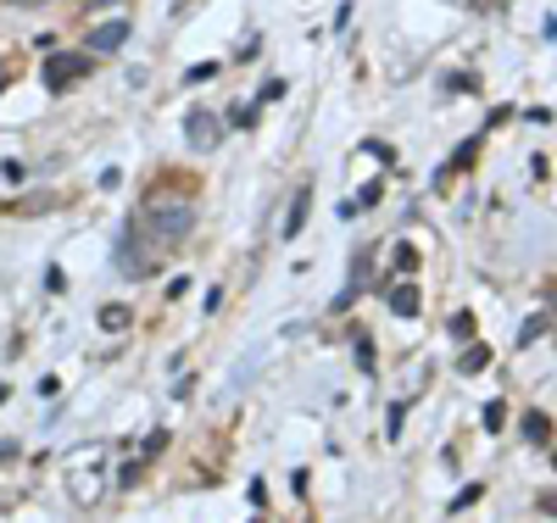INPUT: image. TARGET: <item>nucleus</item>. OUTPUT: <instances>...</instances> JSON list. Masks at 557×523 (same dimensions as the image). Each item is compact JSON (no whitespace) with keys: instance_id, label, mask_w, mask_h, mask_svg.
I'll list each match as a JSON object with an SVG mask.
<instances>
[{"instance_id":"obj_10","label":"nucleus","mask_w":557,"mask_h":523,"mask_svg":"<svg viewBox=\"0 0 557 523\" xmlns=\"http://www.w3.org/2000/svg\"><path fill=\"white\" fill-rule=\"evenodd\" d=\"M524 435L541 446V440H546V418H530V423H524Z\"/></svg>"},{"instance_id":"obj_9","label":"nucleus","mask_w":557,"mask_h":523,"mask_svg":"<svg viewBox=\"0 0 557 523\" xmlns=\"http://www.w3.org/2000/svg\"><path fill=\"white\" fill-rule=\"evenodd\" d=\"M480 501V485H469V490H457V501H451V512H462V507H474Z\"/></svg>"},{"instance_id":"obj_13","label":"nucleus","mask_w":557,"mask_h":523,"mask_svg":"<svg viewBox=\"0 0 557 523\" xmlns=\"http://www.w3.org/2000/svg\"><path fill=\"white\" fill-rule=\"evenodd\" d=\"M89 7H117V0H89Z\"/></svg>"},{"instance_id":"obj_5","label":"nucleus","mask_w":557,"mask_h":523,"mask_svg":"<svg viewBox=\"0 0 557 523\" xmlns=\"http://www.w3.org/2000/svg\"><path fill=\"white\" fill-rule=\"evenodd\" d=\"M307 212H312V189L301 184V189H296V201H290V217H285V240H296V234H301Z\"/></svg>"},{"instance_id":"obj_6","label":"nucleus","mask_w":557,"mask_h":523,"mask_svg":"<svg viewBox=\"0 0 557 523\" xmlns=\"http://www.w3.org/2000/svg\"><path fill=\"white\" fill-rule=\"evenodd\" d=\"M385 301H391V312H401V317L418 312V290H412V284H401V290H385Z\"/></svg>"},{"instance_id":"obj_7","label":"nucleus","mask_w":557,"mask_h":523,"mask_svg":"<svg viewBox=\"0 0 557 523\" xmlns=\"http://www.w3.org/2000/svg\"><path fill=\"white\" fill-rule=\"evenodd\" d=\"M485 362H491V351H485V346H480V351H469V357H462V373H480V368H485Z\"/></svg>"},{"instance_id":"obj_8","label":"nucleus","mask_w":557,"mask_h":523,"mask_svg":"<svg viewBox=\"0 0 557 523\" xmlns=\"http://www.w3.org/2000/svg\"><path fill=\"white\" fill-rule=\"evenodd\" d=\"M357 368L374 373V346H368V340H357Z\"/></svg>"},{"instance_id":"obj_1","label":"nucleus","mask_w":557,"mask_h":523,"mask_svg":"<svg viewBox=\"0 0 557 523\" xmlns=\"http://www.w3.org/2000/svg\"><path fill=\"white\" fill-rule=\"evenodd\" d=\"M146 223H151L157 240H184V234L196 228V207L184 201V196H157V201L146 207Z\"/></svg>"},{"instance_id":"obj_12","label":"nucleus","mask_w":557,"mask_h":523,"mask_svg":"<svg viewBox=\"0 0 557 523\" xmlns=\"http://www.w3.org/2000/svg\"><path fill=\"white\" fill-rule=\"evenodd\" d=\"M541 507H546V512H552V518H557V496H546V501H541Z\"/></svg>"},{"instance_id":"obj_2","label":"nucleus","mask_w":557,"mask_h":523,"mask_svg":"<svg viewBox=\"0 0 557 523\" xmlns=\"http://www.w3.org/2000/svg\"><path fill=\"white\" fill-rule=\"evenodd\" d=\"M184 139H190V151H218V139H223V123L212 117V112H190L184 117Z\"/></svg>"},{"instance_id":"obj_11","label":"nucleus","mask_w":557,"mask_h":523,"mask_svg":"<svg viewBox=\"0 0 557 523\" xmlns=\"http://www.w3.org/2000/svg\"><path fill=\"white\" fill-rule=\"evenodd\" d=\"M101 323H107V328H123V323H128V312H117V307H107V312H101Z\"/></svg>"},{"instance_id":"obj_3","label":"nucleus","mask_w":557,"mask_h":523,"mask_svg":"<svg viewBox=\"0 0 557 523\" xmlns=\"http://www.w3.org/2000/svg\"><path fill=\"white\" fill-rule=\"evenodd\" d=\"M123 39H128V23H123V17H112V23H101V28H89V34H84V51L107 57V51H117Z\"/></svg>"},{"instance_id":"obj_4","label":"nucleus","mask_w":557,"mask_h":523,"mask_svg":"<svg viewBox=\"0 0 557 523\" xmlns=\"http://www.w3.org/2000/svg\"><path fill=\"white\" fill-rule=\"evenodd\" d=\"M89 62H78V57H51V67H45V84L51 89H67L73 84V73H84Z\"/></svg>"}]
</instances>
